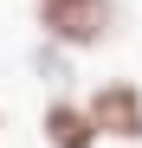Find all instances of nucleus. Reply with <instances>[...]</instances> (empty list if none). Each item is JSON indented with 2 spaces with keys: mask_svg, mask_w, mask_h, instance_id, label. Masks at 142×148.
I'll use <instances>...</instances> for the list:
<instances>
[{
  "mask_svg": "<svg viewBox=\"0 0 142 148\" xmlns=\"http://www.w3.org/2000/svg\"><path fill=\"white\" fill-rule=\"evenodd\" d=\"M32 26L65 52H97L123 32V7L116 0H32Z\"/></svg>",
  "mask_w": 142,
  "mask_h": 148,
  "instance_id": "f257e3e1",
  "label": "nucleus"
},
{
  "mask_svg": "<svg viewBox=\"0 0 142 148\" xmlns=\"http://www.w3.org/2000/svg\"><path fill=\"white\" fill-rule=\"evenodd\" d=\"M84 110H90V122H97L103 142H123V148L142 142V84H136V77H103V84H90V90H84Z\"/></svg>",
  "mask_w": 142,
  "mask_h": 148,
  "instance_id": "f03ea898",
  "label": "nucleus"
},
{
  "mask_svg": "<svg viewBox=\"0 0 142 148\" xmlns=\"http://www.w3.org/2000/svg\"><path fill=\"white\" fill-rule=\"evenodd\" d=\"M39 135H45V148H97V142H103L97 122H90V110H84V97H65V90L45 97Z\"/></svg>",
  "mask_w": 142,
  "mask_h": 148,
  "instance_id": "7ed1b4c3",
  "label": "nucleus"
},
{
  "mask_svg": "<svg viewBox=\"0 0 142 148\" xmlns=\"http://www.w3.org/2000/svg\"><path fill=\"white\" fill-rule=\"evenodd\" d=\"M71 58H78V52H65V45H52V39L32 45V71L45 84H71Z\"/></svg>",
  "mask_w": 142,
  "mask_h": 148,
  "instance_id": "20e7f679",
  "label": "nucleus"
},
{
  "mask_svg": "<svg viewBox=\"0 0 142 148\" xmlns=\"http://www.w3.org/2000/svg\"><path fill=\"white\" fill-rule=\"evenodd\" d=\"M0 135H7V116H0Z\"/></svg>",
  "mask_w": 142,
  "mask_h": 148,
  "instance_id": "39448f33",
  "label": "nucleus"
}]
</instances>
